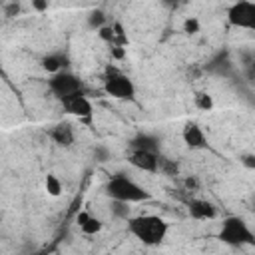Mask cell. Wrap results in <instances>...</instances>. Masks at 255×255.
Instances as JSON below:
<instances>
[{"instance_id": "obj_13", "label": "cell", "mask_w": 255, "mask_h": 255, "mask_svg": "<svg viewBox=\"0 0 255 255\" xmlns=\"http://www.w3.org/2000/svg\"><path fill=\"white\" fill-rule=\"evenodd\" d=\"M66 66H68V58L62 52H52V54H46L42 58V68L48 74H56L60 70H66Z\"/></svg>"}, {"instance_id": "obj_14", "label": "cell", "mask_w": 255, "mask_h": 255, "mask_svg": "<svg viewBox=\"0 0 255 255\" xmlns=\"http://www.w3.org/2000/svg\"><path fill=\"white\" fill-rule=\"evenodd\" d=\"M86 24H88V28H90V30H96V32H98L102 26H106V24H108V16H106V12H104V10L96 8V10H92V12L88 14Z\"/></svg>"}, {"instance_id": "obj_16", "label": "cell", "mask_w": 255, "mask_h": 255, "mask_svg": "<svg viewBox=\"0 0 255 255\" xmlns=\"http://www.w3.org/2000/svg\"><path fill=\"white\" fill-rule=\"evenodd\" d=\"M104 229V221L100 219V217H96V215H88V219L80 225V231L84 233V235H96V233H100Z\"/></svg>"}, {"instance_id": "obj_19", "label": "cell", "mask_w": 255, "mask_h": 255, "mask_svg": "<svg viewBox=\"0 0 255 255\" xmlns=\"http://www.w3.org/2000/svg\"><path fill=\"white\" fill-rule=\"evenodd\" d=\"M181 32H183L185 36H195V34H199V32H201V22H199V18H197V16H187V18L183 20V24H181Z\"/></svg>"}, {"instance_id": "obj_29", "label": "cell", "mask_w": 255, "mask_h": 255, "mask_svg": "<svg viewBox=\"0 0 255 255\" xmlns=\"http://www.w3.org/2000/svg\"><path fill=\"white\" fill-rule=\"evenodd\" d=\"M247 70H249V74L255 78V60H251V62L247 64Z\"/></svg>"}, {"instance_id": "obj_2", "label": "cell", "mask_w": 255, "mask_h": 255, "mask_svg": "<svg viewBox=\"0 0 255 255\" xmlns=\"http://www.w3.org/2000/svg\"><path fill=\"white\" fill-rule=\"evenodd\" d=\"M104 193L110 199L126 201V203H143V201L151 199V193L143 185H139L137 181H133L131 177H128L126 173L112 175L106 181V185H104Z\"/></svg>"}, {"instance_id": "obj_7", "label": "cell", "mask_w": 255, "mask_h": 255, "mask_svg": "<svg viewBox=\"0 0 255 255\" xmlns=\"http://www.w3.org/2000/svg\"><path fill=\"white\" fill-rule=\"evenodd\" d=\"M60 104H62V108H64L66 114L78 118V120L84 122V124H92V118H94V104H92V100L88 98L86 92H76V94H72L70 98L62 100Z\"/></svg>"}, {"instance_id": "obj_4", "label": "cell", "mask_w": 255, "mask_h": 255, "mask_svg": "<svg viewBox=\"0 0 255 255\" xmlns=\"http://www.w3.org/2000/svg\"><path fill=\"white\" fill-rule=\"evenodd\" d=\"M102 90L112 100H120V102H133L135 94H137L133 80L116 66L106 68L104 80H102Z\"/></svg>"}, {"instance_id": "obj_22", "label": "cell", "mask_w": 255, "mask_h": 255, "mask_svg": "<svg viewBox=\"0 0 255 255\" xmlns=\"http://www.w3.org/2000/svg\"><path fill=\"white\" fill-rule=\"evenodd\" d=\"M183 187L187 191H197L199 189V179L195 175H187V177H183Z\"/></svg>"}, {"instance_id": "obj_10", "label": "cell", "mask_w": 255, "mask_h": 255, "mask_svg": "<svg viewBox=\"0 0 255 255\" xmlns=\"http://www.w3.org/2000/svg\"><path fill=\"white\" fill-rule=\"evenodd\" d=\"M181 139L183 143L191 149V151H197V149H205L207 147V135L203 131V128L195 122H187L181 129Z\"/></svg>"}, {"instance_id": "obj_9", "label": "cell", "mask_w": 255, "mask_h": 255, "mask_svg": "<svg viewBox=\"0 0 255 255\" xmlns=\"http://www.w3.org/2000/svg\"><path fill=\"white\" fill-rule=\"evenodd\" d=\"M187 211L189 217L197 219V221H211L219 215V209L213 201L209 199H201V197H193L187 201Z\"/></svg>"}, {"instance_id": "obj_3", "label": "cell", "mask_w": 255, "mask_h": 255, "mask_svg": "<svg viewBox=\"0 0 255 255\" xmlns=\"http://www.w3.org/2000/svg\"><path fill=\"white\" fill-rule=\"evenodd\" d=\"M217 239L229 247H255V233L249 227V223L239 215L223 217L217 231Z\"/></svg>"}, {"instance_id": "obj_11", "label": "cell", "mask_w": 255, "mask_h": 255, "mask_svg": "<svg viewBox=\"0 0 255 255\" xmlns=\"http://www.w3.org/2000/svg\"><path fill=\"white\" fill-rule=\"evenodd\" d=\"M50 137H52V141H54L56 145H60V147H70V145L76 141V131H74V128H72L68 122H58V124L52 126Z\"/></svg>"}, {"instance_id": "obj_30", "label": "cell", "mask_w": 255, "mask_h": 255, "mask_svg": "<svg viewBox=\"0 0 255 255\" xmlns=\"http://www.w3.org/2000/svg\"><path fill=\"white\" fill-rule=\"evenodd\" d=\"M155 2H161V4H167V6H173V4H177V0H155Z\"/></svg>"}, {"instance_id": "obj_24", "label": "cell", "mask_w": 255, "mask_h": 255, "mask_svg": "<svg viewBox=\"0 0 255 255\" xmlns=\"http://www.w3.org/2000/svg\"><path fill=\"white\" fill-rule=\"evenodd\" d=\"M110 54L114 60H124L126 58V48L124 46H110Z\"/></svg>"}, {"instance_id": "obj_27", "label": "cell", "mask_w": 255, "mask_h": 255, "mask_svg": "<svg viewBox=\"0 0 255 255\" xmlns=\"http://www.w3.org/2000/svg\"><path fill=\"white\" fill-rule=\"evenodd\" d=\"M18 12H20V4H18V2H12L10 6H6V8H4V14H6L8 18H10V16H16Z\"/></svg>"}, {"instance_id": "obj_20", "label": "cell", "mask_w": 255, "mask_h": 255, "mask_svg": "<svg viewBox=\"0 0 255 255\" xmlns=\"http://www.w3.org/2000/svg\"><path fill=\"white\" fill-rule=\"evenodd\" d=\"M98 38H100L102 42H106L108 46H114V44L118 42V36H116V28H114V24H106V26H102V28L98 30Z\"/></svg>"}, {"instance_id": "obj_25", "label": "cell", "mask_w": 255, "mask_h": 255, "mask_svg": "<svg viewBox=\"0 0 255 255\" xmlns=\"http://www.w3.org/2000/svg\"><path fill=\"white\" fill-rule=\"evenodd\" d=\"M50 6V0H32V8L36 12H46Z\"/></svg>"}, {"instance_id": "obj_12", "label": "cell", "mask_w": 255, "mask_h": 255, "mask_svg": "<svg viewBox=\"0 0 255 255\" xmlns=\"http://www.w3.org/2000/svg\"><path fill=\"white\" fill-rule=\"evenodd\" d=\"M129 149H147V151H159V139L151 133H137L129 139Z\"/></svg>"}, {"instance_id": "obj_31", "label": "cell", "mask_w": 255, "mask_h": 255, "mask_svg": "<svg viewBox=\"0 0 255 255\" xmlns=\"http://www.w3.org/2000/svg\"><path fill=\"white\" fill-rule=\"evenodd\" d=\"M253 205H255V197H253Z\"/></svg>"}, {"instance_id": "obj_18", "label": "cell", "mask_w": 255, "mask_h": 255, "mask_svg": "<svg viewBox=\"0 0 255 255\" xmlns=\"http://www.w3.org/2000/svg\"><path fill=\"white\" fill-rule=\"evenodd\" d=\"M157 173L175 177V175H179V165H177L175 159H169V157H165V155L159 153V171H157Z\"/></svg>"}, {"instance_id": "obj_5", "label": "cell", "mask_w": 255, "mask_h": 255, "mask_svg": "<svg viewBox=\"0 0 255 255\" xmlns=\"http://www.w3.org/2000/svg\"><path fill=\"white\" fill-rule=\"evenodd\" d=\"M48 90H50V94L58 102H62V100L70 98L72 94H76V92H86V84L74 72L60 70L56 74H50V78H48Z\"/></svg>"}, {"instance_id": "obj_6", "label": "cell", "mask_w": 255, "mask_h": 255, "mask_svg": "<svg viewBox=\"0 0 255 255\" xmlns=\"http://www.w3.org/2000/svg\"><path fill=\"white\" fill-rule=\"evenodd\" d=\"M227 22L235 28L255 32V2L253 0H235L227 8Z\"/></svg>"}, {"instance_id": "obj_26", "label": "cell", "mask_w": 255, "mask_h": 255, "mask_svg": "<svg viewBox=\"0 0 255 255\" xmlns=\"http://www.w3.org/2000/svg\"><path fill=\"white\" fill-rule=\"evenodd\" d=\"M94 157H96L98 161H106V159L110 157V153H108L106 147H96V149H94Z\"/></svg>"}, {"instance_id": "obj_15", "label": "cell", "mask_w": 255, "mask_h": 255, "mask_svg": "<svg viewBox=\"0 0 255 255\" xmlns=\"http://www.w3.org/2000/svg\"><path fill=\"white\" fill-rule=\"evenodd\" d=\"M193 104H195V108L197 110H201V112H211L213 108H215V102H213V96L209 94V92H195V96H193Z\"/></svg>"}, {"instance_id": "obj_28", "label": "cell", "mask_w": 255, "mask_h": 255, "mask_svg": "<svg viewBox=\"0 0 255 255\" xmlns=\"http://www.w3.org/2000/svg\"><path fill=\"white\" fill-rule=\"evenodd\" d=\"M88 215H90V211H86V209H82V211L76 215V223H78V227H80V225H82V223L88 219Z\"/></svg>"}, {"instance_id": "obj_1", "label": "cell", "mask_w": 255, "mask_h": 255, "mask_svg": "<svg viewBox=\"0 0 255 255\" xmlns=\"http://www.w3.org/2000/svg\"><path fill=\"white\" fill-rule=\"evenodd\" d=\"M128 233L133 235L143 245L155 247L165 241L169 233V223L161 215H153V213L135 215L128 219Z\"/></svg>"}, {"instance_id": "obj_17", "label": "cell", "mask_w": 255, "mask_h": 255, "mask_svg": "<svg viewBox=\"0 0 255 255\" xmlns=\"http://www.w3.org/2000/svg\"><path fill=\"white\" fill-rule=\"evenodd\" d=\"M44 189H46V193L50 197H58L62 193V181H60V177L56 173H48L44 177Z\"/></svg>"}, {"instance_id": "obj_8", "label": "cell", "mask_w": 255, "mask_h": 255, "mask_svg": "<svg viewBox=\"0 0 255 255\" xmlns=\"http://www.w3.org/2000/svg\"><path fill=\"white\" fill-rule=\"evenodd\" d=\"M128 163L139 171L145 173H157L159 171V151H147V149H129Z\"/></svg>"}, {"instance_id": "obj_23", "label": "cell", "mask_w": 255, "mask_h": 255, "mask_svg": "<svg viewBox=\"0 0 255 255\" xmlns=\"http://www.w3.org/2000/svg\"><path fill=\"white\" fill-rule=\"evenodd\" d=\"M239 161L247 167V169H255V153H241Z\"/></svg>"}, {"instance_id": "obj_21", "label": "cell", "mask_w": 255, "mask_h": 255, "mask_svg": "<svg viewBox=\"0 0 255 255\" xmlns=\"http://www.w3.org/2000/svg\"><path fill=\"white\" fill-rule=\"evenodd\" d=\"M129 205L131 203H126V201H116L112 199V211L116 217H122V219H129Z\"/></svg>"}]
</instances>
